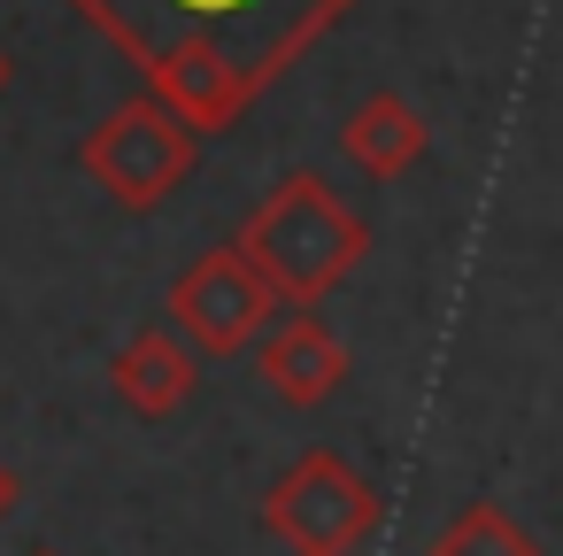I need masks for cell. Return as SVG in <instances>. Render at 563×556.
<instances>
[{
	"mask_svg": "<svg viewBox=\"0 0 563 556\" xmlns=\"http://www.w3.org/2000/svg\"><path fill=\"white\" fill-rule=\"evenodd\" d=\"M194 132H224L363 0H70Z\"/></svg>",
	"mask_w": 563,
	"mask_h": 556,
	"instance_id": "1",
	"label": "cell"
},
{
	"mask_svg": "<svg viewBox=\"0 0 563 556\" xmlns=\"http://www.w3.org/2000/svg\"><path fill=\"white\" fill-rule=\"evenodd\" d=\"M271 286L278 302L294 309H317L332 286H347L371 255V225L317 178V171H286L247 217H240V240H232Z\"/></svg>",
	"mask_w": 563,
	"mask_h": 556,
	"instance_id": "2",
	"label": "cell"
},
{
	"mask_svg": "<svg viewBox=\"0 0 563 556\" xmlns=\"http://www.w3.org/2000/svg\"><path fill=\"white\" fill-rule=\"evenodd\" d=\"M78 163H86V178H93L117 209L147 217V209H163V201L194 178V163H201V132H194L178 109H163L155 94H140V101L109 109V117L86 132Z\"/></svg>",
	"mask_w": 563,
	"mask_h": 556,
	"instance_id": "3",
	"label": "cell"
},
{
	"mask_svg": "<svg viewBox=\"0 0 563 556\" xmlns=\"http://www.w3.org/2000/svg\"><path fill=\"white\" fill-rule=\"evenodd\" d=\"M263 525L294 556H355L371 541V525H378V487L340 448H309L263 494Z\"/></svg>",
	"mask_w": 563,
	"mask_h": 556,
	"instance_id": "4",
	"label": "cell"
},
{
	"mask_svg": "<svg viewBox=\"0 0 563 556\" xmlns=\"http://www.w3.org/2000/svg\"><path fill=\"white\" fill-rule=\"evenodd\" d=\"M278 317V286L240 255V248H209L170 279V332L194 340L201 356H240L271 332Z\"/></svg>",
	"mask_w": 563,
	"mask_h": 556,
	"instance_id": "5",
	"label": "cell"
},
{
	"mask_svg": "<svg viewBox=\"0 0 563 556\" xmlns=\"http://www.w3.org/2000/svg\"><path fill=\"white\" fill-rule=\"evenodd\" d=\"M263 379H271L278 402L317 410V402L340 394V379H347V348H340V332H332L317 309H301V317H286V325L263 340Z\"/></svg>",
	"mask_w": 563,
	"mask_h": 556,
	"instance_id": "6",
	"label": "cell"
},
{
	"mask_svg": "<svg viewBox=\"0 0 563 556\" xmlns=\"http://www.w3.org/2000/svg\"><path fill=\"white\" fill-rule=\"evenodd\" d=\"M424 148H432V132H424V117H417L401 94H371V101H355L347 124H340V155H347L371 186L409 178V171L424 163Z\"/></svg>",
	"mask_w": 563,
	"mask_h": 556,
	"instance_id": "7",
	"label": "cell"
},
{
	"mask_svg": "<svg viewBox=\"0 0 563 556\" xmlns=\"http://www.w3.org/2000/svg\"><path fill=\"white\" fill-rule=\"evenodd\" d=\"M194 379L201 371H194V348L178 332H132L117 348V363H109V386H117V402L132 417H170L194 394Z\"/></svg>",
	"mask_w": 563,
	"mask_h": 556,
	"instance_id": "8",
	"label": "cell"
},
{
	"mask_svg": "<svg viewBox=\"0 0 563 556\" xmlns=\"http://www.w3.org/2000/svg\"><path fill=\"white\" fill-rule=\"evenodd\" d=\"M432 556H540V541H532L509 510H494V502H463V510L440 525Z\"/></svg>",
	"mask_w": 563,
	"mask_h": 556,
	"instance_id": "9",
	"label": "cell"
},
{
	"mask_svg": "<svg viewBox=\"0 0 563 556\" xmlns=\"http://www.w3.org/2000/svg\"><path fill=\"white\" fill-rule=\"evenodd\" d=\"M9 510H16V471L0 464V517H9Z\"/></svg>",
	"mask_w": 563,
	"mask_h": 556,
	"instance_id": "10",
	"label": "cell"
},
{
	"mask_svg": "<svg viewBox=\"0 0 563 556\" xmlns=\"http://www.w3.org/2000/svg\"><path fill=\"white\" fill-rule=\"evenodd\" d=\"M0 94H9V55H0Z\"/></svg>",
	"mask_w": 563,
	"mask_h": 556,
	"instance_id": "11",
	"label": "cell"
},
{
	"mask_svg": "<svg viewBox=\"0 0 563 556\" xmlns=\"http://www.w3.org/2000/svg\"><path fill=\"white\" fill-rule=\"evenodd\" d=\"M32 556H55V548H32Z\"/></svg>",
	"mask_w": 563,
	"mask_h": 556,
	"instance_id": "12",
	"label": "cell"
}]
</instances>
